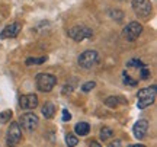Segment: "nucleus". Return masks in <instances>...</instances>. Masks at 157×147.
<instances>
[{
    "instance_id": "nucleus-1",
    "label": "nucleus",
    "mask_w": 157,
    "mask_h": 147,
    "mask_svg": "<svg viewBox=\"0 0 157 147\" xmlns=\"http://www.w3.org/2000/svg\"><path fill=\"white\" fill-rule=\"evenodd\" d=\"M156 91H157L156 85H151V86H148V87L141 89V91L137 93V99H138L137 106L140 108V109H144V108L150 106L151 103H154V99H156Z\"/></svg>"
},
{
    "instance_id": "nucleus-2",
    "label": "nucleus",
    "mask_w": 157,
    "mask_h": 147,
    "mask_svg": "<svg viewBox=\"0 0 157 147\" xmlns=\"http://www.w3.org/2000/svg\"><path fill=\"white\" fill-rule=\"evenodd\" d=\"M36 87H38L39 92H44V93H48L54 89V86L57 85V77L54 74L50 73H39L36 74Z\"/></svg>"
},
{
    "instance_id": "nucleus-3",
    "label": "nucleus",
    "mask_w": 157,
    "mask_h": 147,
    "mask_svg": "<svg viewBox=\"0 0 157 147\" xmlns=\"http://www.w3.org/2000/svg\"><path fill=\"white\" fill-rule=\"evenodd\" d=\"M67 35L71 40L76 41V42H80V41H83V40L92 38L93 37V31L89 26H86V25H76V26L68 29Z\"/></svg>"
},
{
    "instance_id": "nucleus-4",
    "label": "nucleus",
    "mask_w": 157,
    "mask_h": 147,
    "mask_svg": "<svg viewBox=\"0 0 157 147\" xmlns=\"http://www.w3.org/2000/svg\"><path fill=\"white\" fill-rule=\"evenodd\" d=\"M22 140V130L17 122H10L7 133H6V144L7 147H15L17 146Z\"/></svg>"
},
{
    "instance_id": "nucleus-5",
    "label": "nucleus",
    "mask_w": 157,
    "mask_h": 147,
    "mask_svg": "<svg viewBox=\"0 0 157 147\" xmlns=\"http://www.w3.org/2000/svg\"><path fill=\"white\" fill-rule=\"evenodd\" d=\"M98 61H99V54H98L95 50L83 51V52L78 56V58H77L78 66H80L82 68H86V70L92 68Z\"/></svg>"
},
{
    "instance_id": "nucleus-6",
    "label": "nucleus",
    "mask_w": 157,
    "mask_h": 147,
    "mask_svg": "<svg viewBox=\"0 0 157 147\" xmlns=\"http://www.w3.org/2000/svg\"><path fill=\"white\" fill-rule=\"evenodd\" d=\"M39 124L38 115H35L34 112H26L22 114L19 118V127H22L23 130L26 131H34Z\"/></svg>"
},
{
    "instance_id": "nucleus-7",
    "label": "nucleus",
    "mask_w": 157,
    "mask_h": 147,
    "mask_svg": "<svg viewBox=\"0 0 157 147\" xmlns=\"http://www.w3.org/2000/svg\"><path fill=\"white\" fill-rule=\"evenodd\" d=\"M143 32V25L140 22H129L125 28L122 29V37L127 41H135Z\"/></svg>"
},
{
    "instance_id": "nucleus-8",
    "label": "nucleus",
    "mask_w": 157,
    "mask_h": 147,
    "mask_svg": "<svg viewBox=\"0 0 157 147\" xmlns=\"http://www.w3.org/2000/svg\"><path fill=\"white\" fill-rule=\"evenodd\" d=\"M132 9L140 17H148L151 15V2L150 0H132Z\"/></svg>"
},
{
    "instance_id": "nucleus-9",
    "label": "nucleus",
    "mask_w": 157,
    "mask_h": 147,
    "mask_svg": "<svg viewBox=\"0 0 157 147\" xmlns=\"http://www.w3.org/2000/svg\"><path fill=\"white\" fill-rule=\"evenodd\" d=\"M19 106L22 109H34V108L38 106V96L34 95V93H29V95H22L19 98Z\"/></svg>"
},
{
    "instance_id": "nucleus-10",
    "label": "nucleus",
    "mask_w": 157,
    "mask_h": 147,
    "mask_svg": "<svg viewBox=\"0 0 157 147\" xmlns=\"http://www.w3.org/2000/svg\"><path fill=\"white\" fill-rule=\"evenodd\" d=\"M147 131H148V121L147 119H140V121H137L132 127V133H134L135 138H144L147 134Z\"/></svg>"
},
{
    "instance_id": "nucleus-11",
    "label": "nucleus",
    "mask_w": 157,
    "mask_h": 147,
    "mask_svg": "<svg viewBox=\"0 0 157 147\" xmlns=\"http://www.w3.org/2000/svg\"><path fill=\"white\" fill-rule=\"evenodd\" d=\"M21 29H22V25H21V23L13 22V23H10V25H7V26L2 31L0 37H2L3 40H6V38H15V37H17V34L21 32Z\"/></svg>"
},
{
    "instance_id": "nucleus-12",
    "label": "nucleus",
    "mask_w": 157,
    "mask_h": 147,
    "mask_svg": "<svg viewBox=\"0 0 157 147\" xmlns=\"http://www.w3.org/2000/svg\"><path fill=\"white\" fill-rule=\"evenodd\" d=\"M41 111H42V115H44L47 119H51L54 117V114H56V105L52 103V102H45L42 108H41Z\"/></svg>"
},
{
    "instance_id": "nucleus-13",
    "label": "nucleus",
    "mask_w": 157,
    "mask_h": 147,
    "mask_svg": "<svg viewBox=\"0 0 157 147\" xmlns=\"http://www.w3.org/2000/svg\"><path fill=\"white\" fill-rule=\"evenodd\" d=\"M74 133L80 137L87 136V134L90 133V125L87 124V122H77L76 127H74Z\"/></svg>"
},
{
    "instance_id": "nucleus-14",
    "label": "nucleus",
    "mask_w": 157,
    "mask_h": 147,
    "mask_svg": "<svg viewBox=\"0 0 157 147\" xmlns=\"http://www.w3.org/2000/svg\"><path fill=\"white\" fill-rule=\"evenodd\" d=\"M109 16L111 19H113L115 22H121L124 19V12L121 9H111L109 10Z\"/></svg>"
},
{
    "instance_id": "nucleus-15",
    "label": "nucleus",
    "mask_w": 157,
    "mask_h": 147,
    "mask_svg": "<svg viewBox=\"0 0 157 147\" xmlns=\"http://www.w3.org/2000/svg\"><path fill=\"white\" fill-rule=\"evenodd\" d=\"M119 102H124V99H121L118 96H109L105 99V105L109 108H117L119 105Z\"/></svg>"
},
{
    "instance_id": "nucleus-16",
    "label": "nucleus",
    "mask_w": 157,
    "mask_h": 147,
    "mask_svg": "<svg viewBox=\"0 0 157 147\" xmlns=\"http://www.w3.org/2000/svg\"><path fill=\"white\" fill-rule=\"evenodd\" d=\"M99 136H101V140H108V138H112L113 136V130L111 128V127H103L101 130V133H99Z\"/></svg>"
},
{
    "instance_id": "nucleus-17",
    "label": "nucleus",
    "mask_w": 157,
    "mask_h": 147,
    "mask_svg": "<svg viewBox=\"0 0 157 147\" xmlns=\"http://www.w3.org/2000/svg\"><path fill=\"white\" fill-rule=\"evenodd\" d=\"M78 143V138L74 134H67L66 136V144H67L68 147H76Z\"/></svg>"
},
{
    "instance_id": "nucleus-18",
    "label": "nucleus",
    "mask_w": 157,
    "mask_h": 147,
    "mask_svg": "<svg viewBox=\"0 0 157 147\" xmlns=\"http://www.w3.org/2000/svg\"><path fill=\"white\" fill-rule=\"evenodd\" d=\"M48 60V57H39V58H32V57H29V58H26V64L28 66H31V64H42V63H45Z\"/></svg>"
},
{
    "instance_id": "nucleus-19",
    "label": "nucleus",
    "mask_w": 157,
    "mask_h": 147,
    "mask_svg": "<svg viewBox=\"0 0 157 147\" xmlns=\"http://www.w3.org/2000/svg\"><path fill=\"white\" fill-rule=\"evenodd\" d=\"M10 118H12V111L10 109L3 111V112L0 114V122H2V124H6L7 121H10Z\"/></svg>"
},
{
    "instance_id": "nucleus-20",
    "label": "nucleus",
    "mask_w": 157,
    "mask_h": 147,
    "mask_svg": "<svg viewBox=\"0 0 157 147\" xmlns=\"http://www.w3.org/2000/svg\"><path fill=\"white\" fill-rule=\"evenodd\" d=\"M124 83H125V85H129V86H137L138 85V80H134L132 77H129L128 74L124 72Z\"/></svg>"
},
{
    "instance_id": "nucleus-21",
    "label": "nucleus",
    "mask_w": 157,
    "mask_h": 147,
    "mask_svg": "<svg viewBox=\"0 0 157 147\" xmlns=\"http://www.w3.org/2000/svg\"><path fill=\"white\" fill-rule=\"evenodd\" d=\"M96 86V82H93V80H90V82H86V83H83V86H82V91L83 92H90L93 87Z\"/></svg>"
},
{
    "instance_id": "nucleus-22",
    "label": "nucleus",
    "mask_w": 157,
    "mask_h": 147,
    "mask_svg": "<svg viewBox=\"0 0 157 147\" xmlns=\"http://www.w3.org/2000/svg\"><path fill=\"white\" fill-rule=\"evenodd\" d=\"M132 66H135V67H144V64L138 60V58H132V60H129L128 63H127V67H132Z\"/></svg>"
},
{
    "instance_id": "nucleus-23",
    "label": "nucleus",
    "mask_w": 157,
    "mask_h": 147,
    "mask_svg": "<svg viewBox=\"0 0 157 147\" xmlns=\"http://www.w3.org/2000/svg\"><path fill=\"white\" fill-rule=\"evenodd\" d=\"M140 76H141V79H148V77H150V68H147L146 66L141 67L140 68Z\"/></svg>"
},
{
    "instance_id": "nucleus-24",
    "label": "nucleus",
    "mask_w": 157,
    "mask_h": 147,
    "mask_svg": "<svg viewBox=\"0 0 157 147\" xmlns=\"http://www.w3.org/2000/svg\"><path fill=\"white\" fill-rule=\"evenodd\" d=\"M71 119V114L67 109H63V121H70Z\"/></svg>"
},
{
    "instance_id": "nucleus-25",
    "label": "nucleus",
    "mask_w": 157,
    "mask_h": 147,
    "mask_svg": "<svg viewBox=\"0 0 157 147\" xmlns=\"http://www.w3.org/2000/svg\"><path fill=\"white\" fill-rule=\"evenodd\" d=\"M71 92H73V86L70 85H66L64 86V87H63V93H66V95H67V93H71Z\"/></svg>"
},
{
    "instance_id": "nucleus-26",
    "label": "nucleus",
    "mask_w": 157,
    "mask_h": 147,
    "mask_svg": "<svg viewBox=\"0 0 157 147\" xmlns=\"http://www.w3.org/2000/svg\"><path fill=\"white\" fill-rule=\"evenodd\" d=\"M108 147H121V141H119V140H113V141L109 143Z\"/></svg>"
},
{
    "instance_id": "nucleus-27",
    "label": "nucleus",
    "mask_w": 157,
    "mask_h": 147,
    "mask_svg": "<svg viewBox=\"0 0 157 147\" xmlns=\"http://www.w3.org/2000/svg\"><path fill=\"white\" fill-rule=\"evenodd\" d=\"M89 147H102V146H101V144H99L98 141H92V143L89 144Z\"/></svg>"
},
{
    "instance_id": "nucleus-28",
    "label": "nucleus",
    "mask_w": 157,
    "mask_h": 147,
    "mask_svg": "<svg viewBox=\"0 0 157 147\" xmlns=\"http://www.w3.org/2000/svg\"><path fill=\"white\" fill-rule=\"evenodd\" d=\"M128 147H146L144 144H129Z\"/></svg>"
}]
</instances>
